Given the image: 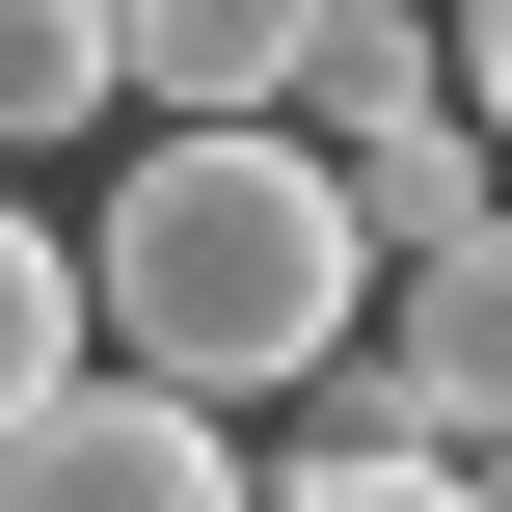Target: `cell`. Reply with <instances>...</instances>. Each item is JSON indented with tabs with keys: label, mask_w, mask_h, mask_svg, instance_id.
<instances>
[{
	"label": "cell",
	"mask_w": 512,
	"mask_h": 512,
	"mask_svg": "<svg viewBox=\"0 0 512 512\" xmlns=\"http://www.w3.org/2000/svg\"><path fill=\"white\" fill-rule=\"evenodd\" d=\"M351 162L270 108V135H135V189H108V243H81V324H108V378H162V405H297L324 351H351Z\"/></svg>",
	"instance_id": "1"
},
{
	"label": "cell",
	"mask_w": 512,
	"mask_h": 512,
	"mask_svg": "<svg viewBox=\"0 0 512 512\" xmlns=\"http://www.w3.org/2000/svg\"><path fill=\"white\" fill-rule=\"evenodd\" d=\"M0 512H270V486H243L216 405H162V378H54V405L0 432Z\"/></svg>",
	"instance_id": "2"
},
{
	"label": "cell",
	"mask_w": 512,
	"mask_h": 512,
	"mask_svg": "<svg viewBox=\"0 0 512 512\" xmlns=\"http://www.w3.org/2000/svg\"><path fill=\"white\" fill-rule=\"evenodd\" d=\"M108 54H135V108H162V135H270V108H297V54H324V0H108Z\"/></svg>",
	"instance_id": "3"
},
{
	"label": "cell",
	"mask_w": 512,
	"mask_h": 512,
	"mask_svg": "<svg viewBox=\"0 0 512 512\" xmlns=\"http://www.w3.org/2000/svg\"><path fill=\"white\" fill-rule=\"evenodd\" d=\"M324 162H351V243H378V270H432L459 216H512V135L459 108V81H405V108H351Z\"/></svg>",
	"instance_id": "4"
},
{
	"label": "cell",
	"mask_w": 512,
	"mask_h": 512,
	"mask_svg": "<svg viewBox=\"0 0 512 512\" xmlns=\"http://www.w3.org/2000/svg\"><path fill=\"white\" fill-rule=\"evenodd\" d=\"M378 351L432 378V432H512V216H459V243L378 297Z\"/></svg>",
	"instance_id": "5"
},
{
	"label": "cell",
	"mask_w": 512,
	"mask_h": 512,
	"mask_svg": "<svg viewBox=\"0 0 512 512\" xmlns=\"http://www.w3.org/2000/svg\"><path fill=\"white\" fill-rule=\"evenodd\" d=\"M54 378H108V324H81V243H54L27 189H0V432H27Z\"/></svg>",
	"instance_id": "6"
},
{
	"label": "cell",
	"mask_w": 512,
	"mask_h": 512,
	"mask_svg": "<svg viewBox=\"0 0 512 512\" xmlns=\"http://www.w3.org/2000/svg\"><path fill=\"white\" fill-rule=\"evenodd\" d=\"M81 108H135L108 0H0V162H27V135H81Z\"/></svg>",
	"instance_id": "7"
},
{
	"label": "cell",
	"mask_w": 512,
	"mask_h": 512,
	"mask_svg": "<svg viewBox=\"0 0 512 512\" xmlns=\"http://www.w3.org/2000/svg\"><path fill=\"white\" fill-rule=\"evenodd\" d=\"M270 512H486V486H459V459H297Z\"/></svg>",
	"instance_id": "8"
},
{
	"label": "cell",
	"mask_w": 512,
	"mask_h": 512,
	"mask_svg": "<svg viewBox=\"0 0 512 512\" xmlns=\"http://www.w3.org/2000/svg\"><path fill=\"white\" fill-rule=\"evenodd\" d=\"M459 108H486V135H512V0H459Z\"/></svg>",
	"instance_id": "9"
},
{
	"label": "cell",
	"mask_w": 512,
	"mask_h": 512,
	"mask_svg": "<svg viewBox=\"0 0 512 512\" xmlns=\"http://www.w3.org/2000/svg\"><path fill=\"white\" fill-rule=\"evenodd\" d=\"M459 486H486V512H512V432H459Z\"/></svg>",
	"instance_id": "10"
}]
</instances>
